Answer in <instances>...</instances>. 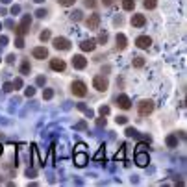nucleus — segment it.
<instances>
[{
	"mask_svg": "<svg viewBox=\"0 0 187 187\" xmlns=\"http://www.w3.org/2000/svg\"><path fill=\"white\" fill-rule=\"evenodd\" d=\"M70 91H72V95H74V96H85V95H87V85H85V83L83 82H80V80H78V82H72V85H70Z\"/></svg>",
	"mask_w": 187,
	"mask_h": 187,
	"instance_id": "obj_1",
	"label": "nucleus"
},
{
	"mask_svg": "<svg viewBox=\"0 0 187 187\" xmlns=\"http://www.w3.org/2000/svg\"><path fill=\"white\" fill-rule=\"evenodd\" d=\"M137 109H139V115L141 117H146V115H150L154 111V104H152V100H141L137 106Z\"/></svg>",
	"mask_w": 187,
	"mask_h": 187,
	"instance_id": "obj_2",
	"label": "nucleus"
},
{
	"mask_svg": "<svg viewBox=\"0 0 187 187\" xmlns=\"http://www.w3.org/2000/svg\"><path fill=\"white\" fill-rule=\"evenodd\" d=\"M30 22H32V17H30V15H24V17H22V21H21V24L15 28V34L22 37V35L28 32V26H30Z\"/></svg>",
	"mask_w": 187,
	"mask_h": 187,
	"instance_id": "obj_3",
	"label": "nucleus"
},
{
	"mask_svg": "<svg viewBox=\"0 0 187 187\" xmlns=\"http://www.w3.org/2000/svg\"><path fill=\"white\" fill-rule=\"evenodd\" d=\"M93 85H95V89L96 91H108V80L104 76H95L93 78Z\"/></svg>",
	"mask_w": 187,
	"mask_h": 187,
	"instance_id": "obj_4",
	"label": "nucleus"
},
{
	"mask_svg": "<svg viewBox=\"0 0 187 187\" xmlns=\"http://www.w3.org/2000/svg\"><path fill=\"white\" fill-rule=\"evenodd\" d=\"M52 43H54V48L56 50H69L70 48L69 39H65V37H56Z\"/></svg>",
	"mask_w": 187,
	"mask_h": 187,
	"instance_id": "obj_5",
	"label": "nucleus"
},
{
	"mask_svg": "<svg viewBox=\"0 0 187 187\" xmlns=\"http://www.w3.org/2000/svg\"><path fill=\"white\" fill-rule=\"evenodd\" d=\"M98 24H100V15H91L89 19H85V26L89 30H96Z\"/></svg>",
	"mask_w": 187,
	"mask_h": 187,
	"instance_id": "obj_6",
	"label": "nucleus"
},
{
	"mask_svg": "<svg viewBox=\"0 0 187 187\" xmlns=\"http://www.w3.org/2000/svg\"><path fill=\"white\" fill-rule=\"evenodd\" d=\"M80 48L83 52H93V50L96 48V41H93V39H85V41L80 43Z\"/></svg>",
	"mask_w": 187,
	"mask_h": 187,
	"instance_id": "obj_7",
	"label": "nucleus"
},
{
	"mask_svg": "<svg viewBox=\"0 0 187 187\" xmlns=\"http://www.w3.org/2000/svg\"><path fill=\"white\" fill-rule=\"evenodd\" d=\"M117 106L122 108V109H130V108H132V102H130V98L126 96V95H119L117 96Z\"/></svg>",
	"mask_w": 187,
	"mask_h": 187,
	"instance_id": "obj_8",
	"label": "nucleus"
},
{
	"mask_svg": "<svg viewBox=\"0 0 187 187\" xmlns=\"http://www.w3.org/2000/svg\"><path fill=\"white\" fill-rule=\"evenodd\" d=\"M32 56H34L35 59H45V57L48 56V50L45 48V46H37V48L32 50Z\"/></svg>",
	"mask_w": 187,
	"mask_h": 187,
	"instance_id": "obj_9",
	"label": "nucleus"
},
{
	"mask_svg": "<svg viewBox=\"0 0 187 187\" xmlns=\"http://www.w3.org/2000/svg\"><path fill=\"white\" fill-rule=\"evenodd\" d=\"M135 45H137L139 48H148V46L152 45V39H150L148 35H141V37H137Z\"/></svg>",
	"mask_w": 187,
	"mask_h": 187,
	"instance_id": "obj_10",
	"label": "nucleus"
},
{
	"mask_svg": "<svg viewBox=\"0 0 187 187\" xmlns=\"http://www.w3.org/2000/svg\"><path fill=\"white\" fill-rule=\"evenodd\" d=\"M72 65H74V69H85L87 67V59L83 56H74L72 57Z\"/></svg>",
	"mask_w": 187,
	"mask_h": 187,
	"instance_id": "obj_11",
	"label": "nucleus"
},
{
	"mask_svg": "<svg viewBox=\"0 0 187 187\" xmlns=\"http://www.w3.org/2000/svg\"><path fill=\"white\" fill-rule=\"evenodd\" d=\"M74 163H76L78 167H83L85 163H87V154L83 152V150L76 152V154H74Z\"/></svg>",
	"mask_w": 187,
	"mask_h": 187,
	"instance_id": "obj_12",
	"label": "nucleus"
},
{
	"mask_svg": "<svg viewBox=\"0 0 187 187\" xmlns=\"http://www.w3.org/2000/svg\"><path fill=\"white\" fill-rule=\"evenodd\" d=\"M50 69L63 72V70H65V61H63V59H52V61H50Z\"/></svg>",
	"mask_w": 187,
	"mask_h": 187,
	"instance_id": "obj_13",
	"label": "nucleus"
},
{
	"mask_svg": "<svg viewBox=\"0 0 187 187\" xmlns=\"http://www.w3.org/2000/svg\"><path fill=\"white\" fill-rule=\"evenodd\" d=\"M135 161H137L139 167H146L148 165V154L145 152H137V156H135Z\"/></svg>",
	"mask_w": 187,
	"mask_h": 187,
	"instance_id": "obj_14",
	"label": "nucleus"
},
{
	"mask_svg": "<svg viewBox=\"0 0 187 187\" xmlns=\"http://www.w3.org/2000/svg\"><path fill=\"white\" fill-rule=\"evenodd\" d=\"M145 22H146L145 15H133L132 17V26H145Z\"/></svg>",
	"mask_w": 187,
	"mask_h": 187,
	"instance_id": "obj_15",
	"label": "nucleus"
},
{
	"mask_svg": "<svg viewBox=\"0 0 187 187\" xmlns=\"http://www.w3.org/2000/svg\"><path fill=\"white\" fill-rule=\"evenodd\" d=\"M117 48L119 50H124L126 48V35L124 34H119L117 35Z\"/></svg>",
	"mask_w": 187,
	"mask_h": 187,
	"instance_id": "obj_16",
	"label": "nucleus"
},
{
	"mask_svg": "<svg viewBox=\"0 0 187 187\" xmlns=\"http://www.w3.org/2000/svg\"><path fill=\"white\" fill-rule=\"evenodd\" d=\"M122 7H124L126 11H133V7H135V0H122Z\"/></svg>",
	"mask_w": 187,
	"mask_h": 187,
	"instance_id": "obj_17",
	"label": "nucleus"
},
{
	"mask_svg": "<svg viewBox=\"0 0 187 187\" xmlns=\"http://www.w3.org/2000/svg\"><path fill=\"white\" fill-rule=\"evenodd\" d=\"M30 69H32V67H30V61H26V59H24V61H22V65H21V74H28V72H30Z\"/></svg>",
	"mask_w": 187,
	"mask_h": 187,
	"instance_id": "obj_18",
	"label": "nucleus"
},
{
	"mask_svg": "<svg viewBox=\"0 0 187 187\" xmlns=\"http://www.w3.org/2000/svg\"><path fill=\"white\" fill-rule=\"evenodd\" d=\"M158 6V0H145V7L146 9H154Z\"/></svg>",
	"mask_w": 187,
	"mask_h": 187,
	"instance_id": "obj_19",
	"label": "nucleus"
},
{
	"mask_svg": "<svg viewBox=\"0 0 187 187\" xmlns=\"http://www.w3.org/2000/svg\"><path fill=\"white\" fill-rule=\"evenodd\" d=\"M167 145L169 146H176L178 145V139L174 137V135H169V137H167Z\"/></svg>",
	"mask_w": 187,
	"mask_h": 187,
	"instance_id": "obj_20",
	"label": "nucleus"
},
{
	"mask_svg": "<svg viewBox=\"0 0 187 187\" xmlns=\"http://www.w3.org/2000/svg\"><path fill=\"white\" fill-rule=\"evenodd\" d=\"M143 65H145V59H143V57H135V59H133V67H137V69H141Z\"/></svg>",
	"mask_w": 187,
	"mask_h": 187,
	"instance_id": "obj_21",
	"label": "nucleus"
},
{
	"mask_svg": "<svg viewBox=\"0 0 187 187\" xmlns=\"http://www.w3.org/2000/svg\"><path fill=\"white\" fill-rule=\"evenodd\" d=\"M124 152H126V150H124V146H122V148L115 154V159H117V161H119V159H124Z\"/></svg>",
	"mask_w": 187,
	"mask_h": 187,
	"instance_id": "obj_22",
	"label": "nucleus"
},
{
	"mask_svg": "<svg viewBox=\"0 0 187 187\" xmlns=\"http://www.w3.org/2000/svg\"><path fill=\"white\" fill-rule=\"evenodd\" d=\"M39 39H41V41H46V39H50V32H48V30H45V32H41V35H39Z\"/></svg>",
	"mask_w": 187,
	"mask_h": 187,
	"instance_id": "obj_23",
	"label": "nucleus"
},
{
	"mask_svg": "<svg viewBox=\"0 0 187 187\" xmlns=\"http://www.w3.org/2000/svg\"><path fill=\"white\" fill-rule=\"evenodd\" d=\"M57 2H59V4H61V6H65V7H69V6H72V4H74V2H76V0H57Z\"/></svg>",
	"mask_w": 187,
	"mask_h": 187,
	"instance_id": "obj_24",
	"label": "nucleus"
},
{
	"mask_svg": "<svg viewBox=\"0 0 187 187\" xmlns=\"http://www.w3.org/2000/svg\"><path fill=\"white\" fill-rule=\"evenodd\" d=\"M70 17H72V21H82V11H74Z\"/></svg>",
	"mask_w": 187,
	"mask_h": 187,
	"instance_id": "obj_25",
	"label": "nucleus"
},
{
	"mask_svg": "<svg viewBox=\"0 0 187 187\" xmlns=\"http://www.w3.org/2000/svg\"><path fill=\"white\" fill-rule=\"evenodd\" d=\"M37 17H39V19H45V17H46V9H37Z\"/></svg>",
	"mask_w": 187,
	"mask_h": 187,
	"instance_id": "obj_26",
	"label": "nucleus"
},
{
	"mask_svg": "<svg viewBox=\"0 0 187 187\" xmlns=\"http://www.w3.org/2000/svg\"><path fill=\"white\" fill-rule=\"evenodd\" d=\"M126 135H128V137H133V135H137V132H135L133 128H126Z\"/></svg>",
	"mask_w": 187,
	"mask_h": 187,
	"instance_id": "obj_27",
	"label": "nucleus"
},
{
	"mask_svg": "<svg viewBox=\"0 0 187 187\" xmlns=\"http://www.w3.org/2000/svg\"><path fill=\"white\" fill-rule=\"evenodd\" d=\"M85 6L87 7H95L96 6V0H85Z\"/></svg>",
	"mask_w": 187,
	"mask_h": 187,
	"instance_id": "obj_28",
	"label": "nucleus"
},
{
	"mask_svg": "<svg viewBox=\"0 0 187 187\" xmlns=\"http://www.w3.org/2000/svg\"><path fill=\"white\" fill-rule=\"evenodd\" d=\"M15 45H17V48H22V46H24V41H22L21 35H19V39H17V43H15Z\"/></svg>",
	"mask_w": 187,
	"mask_h": 187,
	"instance_id": "obj_29",
	"label": "nucleus"
},
{
	"mask_svg": "<svg viewBox=\"0 0 187 187\" xmlns=\"http://www.w3.org/2000/svg\"><path fill=\"white\" fill-rule=\"evenodd\" d=\"M145 150H146V145L145 143H139L137 145V152H145Z\"/></svg>",
	"mask_w": 187,
	"mask_h": 187,
	"instance_id": "obj_30",
	"label": "nucleus"
},
{
	"mask_svg": "<svg viewBox=\"0 0 187 187\" xmlns=\"http://www.w3.org/2000/svg\"><path fill=\"white\" fill-rule=\"evenodd\" d=\"M100 113H102V115H108V113H109V108H108V106H102V108H100Z\"/></svg>",
	"mask_w": 187,
	"mask_h": 187,
	"instance_id": "obj_31",
	"label": "nucleus"
},
{
	"mask_svg": "<svg viewBox=\"0 0 187 187\" xmlns=\"http://www.w3.org/2000/svg\"><path fill=\"white\" fill-rule=\"evenodd\" d=\"M106 41H108V35H106V34H102L100 37H98V43H102V45H104Z\"/></svg>",
	"mask_w": 187,
	"mask_h": 187,
	"instance_id": "obj_32",
	"label": "nucleus"
},
{
	"mask_svg": "<svg viewBox=\"0 0 187 187\" xmlns=\"http://www.w3.org/2000/svg\"><path fill=\"white\" fill-rule=\"evenodd\" d=\"M34 93H35L34 87H28V89H26V96H34Z\"/></svg>",
	"mask_w": 187,
	"mask_h": 187,
	"instance_id": "obj_33",
	"label": "nucleus"
},
{
	"mask_svg": "<svg viewBox=\"0 0 187 187\" xmlns=\"http://www.w3.org/2000/svg\"><path fill=\"white\" fill-rule=\"evenodd\" d=\"M126 120H128L126 117H117V124H126Z\"/></svg>",
	"mask_w": 187,
	"mask_h": 187,
	"instance_id": "obj_34",
	"label": "nucleus"
},
{
	"mask_svg": "<svg viewBox=\"0 0 187 187\" xmlns=\"http://www.w3.org/2000/svg\"><path fill=\"white\" fill-rule=\"evenodd\" d=\"M104 158V150H98V154L95 156V159H102Z\"/></svg>",
	"mask_w": 187,
	"mask_h": 187,
	"instance_id": "obj_35",
	"label": "nucleus"
},
{
	"mask_svg": "<svg viewBox=\"0 0 187 187\" xmlns=\"http://www.w3.org/2000/svg\"><path fill=\"white\" fill-rule=\"evenodd\" d=\"M52 95H54L52 91H45V93H43V96H45V98H52Z\"/></svg>",
	"mask_w": 187,
	"mask_h": 187,
	"instance_id": "obj_36",
	"label": "nucleus"
},
{
	"mask_svg": "<svg viewBox=\"0 0 187 187\" xmlns=\"http://www.w3.org/2000/svg\"><path fill=\"white\" fill-rule=\"evenodd\" d=\"M4 91H7V93L13 91V85H11V83H6V85H4Z\"/></svg>",
	"mask_w": 187,
	"mask_h": 187,
	"instance_id": "obj_37",
	"label": "nucleus"
},
{
	"mask_svg": "<svg viewBox=\"0 0 187 187\" xmlns=\"http://www.w3.org/2000/svg\"><path fill=\"white\" fill-rule=\"evenodd\" d=\"M19 11H21V7H19V6H13V7H11V13H19Z\"/></svg>",
	"mask_w": 187,
	"mask_h": 187,
	"instance_id": "obj_38",
	"label": "nucleus"
},
{
	"mask_svg": "<svg viewBox=\"0 0 187 187\" xmlns=\"http://www.w3.org/2000/svg\"><path fill=\"white\" fill-rule=\"evenodd\" d=\"M96 124H98V126H106V119H98Z\"/></svg>",
	"mask_w": 187,
	"mask_h": 187,
	"instance_id": "obj_39",
	"label": "nucleus"
},
{
	"mask_svg": "<svg viewBox=\"0 0 187 187\" xmlns=\"http://www.w3.org/2000/svg\"><path fill=\"white\" fill-rule=\"evenodd\" d=\"M43 83H45V78L39 76V78H37V85H43Z\"/></svg>",
	"mask_w": 187,
	"mask_h": 187,
	"instance_id": "obj_40",
	"label": "nucleus"
},
{
	"mask_svg": "<svg viewBox=\"0 0 187 187\" xmlns=\"http://www.w3.org/2000/svg\"><path fill=\"white\" fill-rule=\"evenodd\" d=\"M102 2H104V6H111V4L115 2V0H102Z\"/></svg>",
	"mask_w": 187,
	"mask_h": 187,
	"instance_id": "obj_41",
	"label": "nucleus"
},
{
	"mask_svg": "<svg viewBox=\"0 0 187 187\" xmlns=\"http://www.w3.org/2000/svg\"><path fill=\"white\" fill-rule=\"evenodd\" d=\"M76 128H78V130H83V128H85V122H80V124H76Z\"/></svg>",
	"mask_w": 187,
	"mask_h": 187,
	"instance_id": "obj_42",
	"label": "nucleus"
},
{
	"mask_svg": "<svg viewBox=\"0 0 187 187\" xmlns=\"http://www.w3.org/2000/svg\"><path fill=\"white\" fill-rule=\"evenodd\" d=\"M7 61H9V63H13V61H15V56H13V54H11V56H7Z\"/></svg>",
	"mask_w": 187,
	"mask_h": 187,
	"instance_id": "obj_43",
	"label": "nucleus"
},
{
	"mask_svg": "<svg viewBox=\"0 0 187 187\" xmlns=\"http://www.w3.org/2000/svg\"><path fill=\"white\" fill-rule=\"evenodd\" d=\"M0 43H2V45H6V43H7V37H4V35H2V37H0Z\"/></svg>",
	"mask_w": 187,
	"mask_h": 187,
	"instance_id": "obj_44",
	"label": "nucleus"
},
{
	"mask_svg": "<svg viewBox=\"0 0 187 187\" xmlns=\"http://www.w3.org/2000/svg\"><path fill=\"white\" fill-rule=\"evenodd\" d=\"M35 2H37V4H41V2H45V0H35Z\"/></svg>",
	"mask_w": 187,
	"mask_h": 187,
	"instance_id": "obj_45",
	"label": "nucleus"
},
{
	"mask_svg": "<svg viewBox=\"0 0 187 187\" xmlns=\"http://www.w3.org/2000/svg\"><path fill=\"white\" fill-rule=\"evenodd\" d=\"M0 154H2V145H0Z\"/></svg>",
	"mask_w": 187,
	"mask_h": 187,
	"instance_id": "obj_46",
	"label": "nucleus"
},
{
	"mask_svg": "<svg viewBox=\"0 0 187 187\" xmlns=\"http://www.w3.org/2000/svg\"><path fill=\"white\" fill-rule=\"evenodd\" d=\"M0 30H2V24H0Z\"/></svg>",
	"mask_w": 187,
	"mask_h": 187,
	"instance_id": "obj_47",
	"label": "nucleus"
}]
</instances>
